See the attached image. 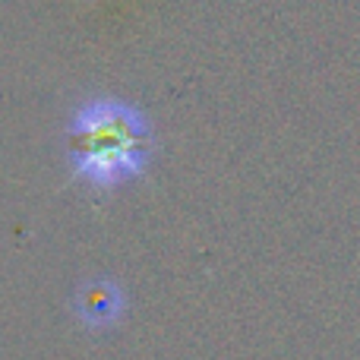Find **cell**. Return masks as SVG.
I'll return each instance as SVG.
<instances>
[{"mask_svg": "<svg viewBox=\"0 0 360 360\" xmlns=\"http://www.w3.org/2000/svg\"><path fill=\"white\" fill-rule=\"evenodd\" d=\"M124 304H127L124 288H120L114 278H105V275L86 278L79 288H76V297H73L76 316H79L86 326H111L114 319L120 316Z\"/></svg>", "mask_w": 360, "mask_h": 360, "instance_id": "obj_2", "label": "cell"}, {"mask_svg": "<svg viewBox=\"0 0 360 360\" xmlns=\"http://www.w3.org/2000/svg\"><path fill=\"white\" fill-rule=\"evenodd\" d=\"M67 165L92 186L136 177L152 158V124L120 95H86L67 120Z\"/></svg>", "mask_w": 360, "mask_h": 360, "instance_id": "obj_1", "label": "cell"}]
</instances>
